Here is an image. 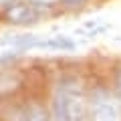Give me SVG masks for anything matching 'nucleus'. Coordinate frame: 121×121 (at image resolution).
<instances>
[{
    "instance_id": "obj_1",
    "label": "nucleus",
    "mask_w": 121,
    "mask_h": 121,
    "mask_svg": "<svg viewBox=\"0 0 121 121\" xmlns=\"http://www.w3.org/2000/svg\"><path fill=\"white\" fill-rule=\"evenodd\" d=\"M89 101L81 81L71 75L56 79L51 95V121H85Z\"/></svg>"
},
{
    "instance_id": "obj_2",
    "label": "nucleus",
    "mask_w": 121,
    "mask_h": 121,
    "mask_svg": "<svg viewBox=\"0 0 121 121\" xmlns=\"http://www.w3.org/2000/svg\"><path fill=\"white\" fill-rule=\"evenodd\" d=\"M91 121H121V105L107 89H95L89 97Z\"/></svg>"
},
{
    "instance_id": "obj_3",
    "label": "nucleus",
    "mask_w": 121,
    "mask_h": 121,
    "mask_svg": "<svg viewBox=\"0 0 121 121\" xmlns=\"http://www.w3.org/2000/svg\"><path fill=\"white\" fill-rule=\"evenodd\" d=\"M4 16L10 24L28 26V24L39 22L44 16V8L32 4V2H26V0H16V2H12L10 6L4 8Z\"/></svg>"
},
{
    "instance_id": "obj_4",
    "label": "nucleus",
    "mask_w": 121,
    "mask_h": 121,
    "mask_svg": "<svg viewBox=\"0 0 121 121\" xmlns=\"http://www.w3.org/2000/svg\"><path fill=\"white\" fill-rule=\"evenodd\" d=\"M79 47V40L69 35H52L43 36L36 44V51H47V52H73Z\"/></svg>"
},
{
    "instance_id": "obj_5",
    "label": "nucleus",
    "mask_w": 121,
    "mask_h": 121,
    "mask_svg": "<svg viewBox=\"0 0 121 121\" xmlns=\"http://www.w3.org/2000/svg\"><path fill=\"white\" fill-rule=\"evenodd\" d=\"M40 39L43 36L32 35V32H14V35L2 36V44L6 48H10V51H14V52H24V51L36 48V44H39Z\"/></svg>"
},
{
    "instance_id": "obj_6",
    "label": "nucleus",
    "mask_w": 121,
    "mask_h": 121,
    "mask_svg": "<svg viewBox=\"0 0 121 121\" xmlns=\"http://www.w3.org/2000/svg\"><path fill=\"white\" fill-rule=\"evenodd\" d=\"M111 24L103 18H91V20H85L79 28V35L85 36V39H95V36H101L105 32H109Z\"/></svg>"
},
{
    "instance_id": "obj_7",
    "label": "nucleus",
    "mask_w": 121,
    "mask_h": 121,
    "mask_svg": "<svg viewBox=\"0 0 121 121\" xmlns=\"http://www.w3.org/2000/svg\"><path fill=\"white\" fill-rule=\"evenodd\" d=\"M10 121H51L40 105H24L12 115Z\"/></svg>"
},
{
    "instance_id": "obj_8",
    "label": "nucleus",
    "mask_w": 121,
    "mask_h": 121,
    "mask_svg": "<svg viewBox=\"0 0 121 121\" xmlns=\"http://www.w3.org/2000/svg\"><path fill=\"white\" fill-rule=\"evenodd\" d=\"M18 85V79L12 75H0V95H6V93H12Z\"/></svg>"
},
{
    "instance_id": "obj_9",
    "label": "nucleus",
    "mask_w": 121,
    "mask_h": 121,
    "mask_svg": "<svg viewBox=\"0 0 121 121\" xmlns=\"http://www.w3.org/2000/svg\"><path fill=\"white\" fill-rule=\"evenodd\" d=\"M115 97L121 105V67L117 69V75H115Z\"/></svg>"
},
{
    "instance_id": "obj_10",
    "label": "nucleus",
    "mask_w": 121,
    "mask_h": 121,
    "mask_svg": "<svg viewBox=\"0 0 121 121\" xmlns=\"http://www.w3.org/2000/svg\"><path fill=\"white\" fill-rule=\"evenodd\" d=\"M26 2H32V4H36V6H43V8H48V6H52L55 2H59V0H26Z\"/></svg>"
},
{
    "instance_id": "obj_11",
    "label": "nucleus",
    "mask_w": 121,
    "mask_h": 121,
    "mask_svg": "<svg viewBox=\"0 0 121 121\" xmlns=\"http://www.w3.org/2000/svg\"><path fill=\"white\" fill-rule=\"evenodd\" d=\"M63 4H69V6H79V4H85L87 0H59Z\"/></svg>"
},
{
    "instance_id": "obj_12",
    "label": "nucleus",
    "mask_w": 121,
    "mask_h": 121,
    "mask_svg": "<svg viewBox=\"0 0 121 121\" xmlns=\"http://www.w3.org/2000/svg\"><path fill=\"white\" fill-rule=\"evenodd\" d=\"M12 2H16V0H0V6H4V8H6V6H10Z\"/></svg>"
}]
</instances>
